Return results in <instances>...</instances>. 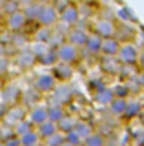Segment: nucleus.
Wrapping results in <instances>:
<instances>
[{
	"mask_svg": "<svg viewBox=\"0 0 144 146\" xmlns=\"http://www.w3.org/2000/svg\"><path fill=\"white\" fill-rule=\"evenodd\" d=\"M137 64L141 66V70H144V51H139V58H137Z\"/></svg>",
	"mask_w": 144,
	"mask_h": 146,
	"instance_id": "c9c22d12",
	"label": "nucleus"
},
{
	"mask_svg": "<svg viewBox=\"0 0 144 146\" xmlns=\"http://www.w3.org/2000/svg\"><path fill=\"white\" fill-rule=\"evenodd\" d=\"M44 121H48V108L42 106V104H35V106L29 110V122L33 126H38V124H42Z\"/></svg>",
	"mask_w": 144,
	"mask_h": 146,
	"instance_id": "f8f14e48",
	"label": "nucleus"
},
{
	"mask_svg": "<svg viewBox=\"0 0 144 146\" xmlns=\"http://www.w3.org/2000/svg\"><path fill=\"white\" fill-rule=\"evenodd\" d=\"M40 7H42V4H40V2L31 0V2H28L24 7H22V11H24V15L28 17V20H37V15H38Z\"/></svg>",
	"mask_w": 144,
	"mask_h": 146,
	"instance_id": "412c9836",
	"label": "nucleus"
},
{
	"mask_svg": "<svg viewBox=\"0 0 144 146\" xmlns=\"http://www.w3.org/2000/svg\"><path fill=\"white\" fill-rule=\"evenodd\" d=\"M57 122H53V121H49V119H48V121H44L42 122V124H38L37 126V133H38V137H40V139H48V137H51L53 133H57Z\"/></svg>",
	"mask_w": 144,
	"mask_h": 146,
	"instance_id": "dca6fc26",
	"label": "nucleus"
},
{
	"mask_svg": "<svg viewBox=\"0 0 144 146\" xmlns=\"http://www.w3.org/2000/svg\"><path fill=\"white\" fill-rule=\"evenodd\" d=\"M55 88H57V80L51 73H42L33 82V90L38 91V93H53Z\"/></svg>",
	"mask_w": 144,
	"mask_h": 146,
	"instance_id": "423d86ee",
	"label": "nucleus"
},
{
	"mask_svg": "<svg viewBox=\"0 0 144 146\" xmlns=\"http://www.w3.org/2000/svg\"><path fill=\"white\" fill-rule=\"evenodd\" d=\"M73 130L79 133V137H80L82 141L93 133V126L89 124V122H86V121H77V122H75V128H73Z\"/></svg>",
	"mask_w": 144,
	"mask_h": 146,
	"instance_id": "b1692460",
	"label": "nucleus"
},
{
	"mask_svg": "<svg viewBox=\"0 0 144 146\" xmlns=\"http://www.w3.org/2000/svg\"><path fill=\"white\" fill-rule=\"evenodd\" d=\"M64 139H66V146H82V139L79 137V133L75 130H69L64 133Z\"/></svg>",
	"mask_w": 144,
	"mask_h": 146,
	"instance_id": "cd10ccee",
	"label": "nucleus"
},
{
	"mask_svg": "<svg viewBox=\"0 0 144 146\" xmlns=\"http://www.w3.org/2000/svg\"><path fill=\"white\" fill-rule=\"evenodd\" d=\"M48 108V119L49 121H53V122H58L62 117L66 115V110L62 104H58V102H53L51 106H46Z\"/></svg>",
	"mask_w": 144,
	"mask_h": 146,
	"instance_id": "6ab92c4d",
	"label": "nucleus"
},
{
	"mask_svg": "<svg viewBox=\"0 0 144 146\" xmlns=\"http://www.w3.org/2000/svg\"><path fill=\"white\" fill-rule=\"evenodd\" d=\"M37 42H46L48 44V40H49V36H51V27H42L40 26V29L37 31Z\"/></svg>",
	"mask_w": 144,
	"mask_h": 146,
	"instance_id": "7c9ffc66",
	"label": "nucleus"
},
{
	"mask_svg": "<svg viewBox=\"0 0 144 146\" xmlns=\"http://www.w3.org/2000/svg\"><path fill=\"white\" fill-rule=\"evenodd\" d=\"M0 146H6V144H4V143H2V141H0Z\"/></svg>",
	"mask_w": 144,
	"mask_h": 146,
	"instance_id": "4c0bfd02",
	"label": "nucleus"
},
{
	"mask_svg": "<svg viewBox=\"0 0 144 146\" xmlns=\"http://www.w3.org/2000/svg\"><path fill=\"white\" fill-rule=\"evenodd\" d=\"M100 46H102V36H98L97 33H88L84 49L89 55H100Z\"/></svg>",
	"mask_w": 144,
	"mask_h": 146,
	"instance_id": "ddd939ff",
	"label": "nucleus"
},
{
	"mask_svg": "<svg viewBox=\"0 0 144 146\" xmlns=\"http://www.w3.org/2000/svg\"><path fill=\"white\" fill-rule=\"evenodd\" d=\"M75 122H77V119L66 113V115L57 122V130L60 131V133H66V131H69V130H73V128H75Z\"/></svg>",
	"mask_w": 144,
	"mask_h": 146,
	"instance_id": "5701e85b",
	"label": "nucleus"
},
{
	"mask_svg": "<svg viewBox=\"0 0 144 146\" xmlns=\"http://www.w3.org/2000/svg\"><path fill=\"white\" fill-rule=\"evenodd\" d=\"M40 141H42V139L38 137L37 130H29L28 133L20 135V144H22V146H38Z\"/></svg>",
	"mask_w": 144,
	"mask_h": 146,
	"instance_id": "4be33fe9",
	"label": "nucleus"
},
{
	"mask_svg": "<svg viewBox=\"0 0 144 146\" xmlns=\"http://www.w3.org/2000/svg\"><path fill=\"white\" fill-rule=\"evenodd\" d=\"M37 62H40L42 66H53L57 62V55H55V49H48L46 53H42L40 57H37Z\"/></svg>",
	"mask_w": 144,
	"mask_h": 146,
	"instance_id": "bb28decb",
	"label": "nucleus"
},
{
	"mask_svg": "<svg viewBox=\"0 0 144 146\" xmlns=\"http://www.w3.org/2000/svg\"><path fill=\"white\" fill-rule=\"evenodd\" d=\"M117 60H119L122 66H133L137 64V58H139V49L135 48L133 44L126 42V44H120L119 48V53H117Z\"/></svg>",
	"mask_w": 144,
	"mask_h": 146,
	"instance_id": "7ed1b4c3",
	"label": "nucleus"
},
{
	"mask_svg": "<svg viewBox=\"0 0 144 146\" xmlns=\"http://www.w3.org/2000/svg\"><path fill=\"white\" fill-rule=\"evenodd\" d=\"M17 64H18L20 68H24V70L33 68L35 64H37V55L31 51V49H24V51H20L17 55Z\"/></svg>",
	"mask_w": 144,
	"mask_h": 146,
	"instance_id": "4468645a",
	"label": "nucleus"
},
{
	"mask_svg": "<svg viewBox=\"0 0 144 146\" xmlns=\"http://www.w3.org/2000/svg\"><path fill=\"white\" fill-rule=\"evenodd\" d=\"M119 17H120V18H124V20H133V22H135V17H133L131 9H128V7L119 9Z\"/></svg>",
	"mask_w": 144,
	"mask_h": 146,
	"instance_id": "72a5a7b5",
	"label": "nucleus"
},
{
	"mask_svg": "<svg viewBox=\"0 0 144 146\" xmlns=\"http://www.w3.org/2000/svg\"><path fill=\"white\" fill-rule=\"evenodd\" d=\"M17 9H22L20 6V0H4L2 2V11L6 13H13V11H17Z\"/></svg>",
	"mask_w": 144,
	"mask_h": 146,
	"instance_id": "c756f323",
	"label": "nucleus"
},
{
	"mask_svg": "<svg viewBox=\"0 0 144 146\" xmlns=\"http://www.w3.org/2000/svg\"><path fill=\"white\" fill-rule=\"evenodd\" d=\"M126 104H128V99L115 97L110 104H108V110L111 111V115H115V117H122V115H124V110H126Z\"/></svg>",
	"mask_w": 144,
	"mask_h": 146,
	"instance_id": "f3484780",
	"label": "nucleus"
},
{
	"mask_svg": "<svg viewBox=\"0 0 144 146\" xmlns=\"http://www.w3.org/2000/svg\"><path fill=\"white\" fill-rule=\"evenodd\" d=\"M120 48V40L115 38V36H110V38H102V46H100V55L104 57H117Z\"/></svg>",
	"mask_w": 144,
	"mask_h": 146,
	"instance_id": "9d476101",
	"label": "nucleus"
},
{
	"mask_svg": "<svg viewBox=\"0 0 144 146\" xmlns=\"http://www.w3.org/2000/svg\"><path fill=\"white\" fill-rule=\"evenodd\" d=\"M113 99H115V93H113V90L108 88V86L95 93V100H97L98 104H102V106H108V104H110Z\"/></svg>",
	"mask_w": 144,
	"mask_h": 146,
	"instance_id": "aec40b11",
	"label": "nucleus"
},
{
	"mask_svg": "<svg viewBox=\"0 0 144 146\" xmlns=\"http://www.w3.org/2000/svg\"><path fill=\"white\" fill-rule=\"evenodd\" d=\"M57 55V62H64V64H75L80 58V48L73 46L71 42L64 40L62 44H58L55 48Z\"/></svg>",
	"mask_w": 144,
	"mask_h": 146,
	"instance_id": "f257e3e1",
	"label": "nucleus"
},
{
	"mask_svg": "<svg viewBox=\"0 0 144 146\" xmlns=\"http://www.w3.org/2000/svg\"><path fill=\"white\" fill-rule=\"evenodd\" d=\"M2 143L6 144V146H22V144H20V137L15 135V133H9L7 137H4Z\"/></svg>",
	"mask_w": 144,
	"mask_h": 146,
	"instance_id": "473e14b6",
	"label": "nucleus"
},
{
	"mask_svg": "<svg viewBox=\"0 0 144 146\" xmlns=\"http://www.w3.org/2000/svg\"><path fill=\"white\" fill-rule=\"evenodd\" d=\"M37 22L42 27H53L58 22V9L53 4H42L37 15Z\"/></svg>",
	"mask_w": 144,
	"mask_h": 146,
	"instance_id": "f03ea898",
	"label": "nucleus"
},
{
	"mask_svg": "<svg viewBox=\"0 0 144 146\" xmlns=\"http://www.w3.org/2000/svg\"><path fill=\"white\" fill-rule=\"evenodd\" d=\"M44 143H46V146H64L66 144V139H64V133L57 131V133H53L51 137L44 139Z\"/></svg>",
	"mask_w": 144,
	"mask_h": 146,
	"instance_id": "c85d7f7f",
	"label": "nucleus"
},
{
	"mask_svg": "<svg viewBox=\"0 0 144 146\" xmlns=\"http://www.w3.org/2000/svg\"><path fill=\"white\" fill-rule=\"evenodd\" d=\"M58 20L66 26H77L80 20V9L75 4H66L62 9H58Z\"/></svg>",
	"mask_w": 144,
	"mask_h": 146,
	"instance_id": "20e7f679",
	"label": "nucleus"
},
{
	"mask_svg": "<svg viewBox=\"0 0 144 146\" xmlns=\"http://www.w3.org/2000/svg\"><path fill=\"white\" fill-rule=\"evenodd\" d=\"M141 111H142V104L139 102V100H128L122 117L128 119V121H131V119H137L139 115H141Z\"/></svg>",
	"mask_w": 144,
	"mask_h": 146,
	"instance_id": "a211bd4d",
	"label": "nucleus"
},
{
	"mask_svg": "<svg viewBox=\"0 0 144 146\" xmlns=\"http://www.w3.org/2000/svg\"><path fill=\"white\" fill-rule=\"evenodd\" d=\"M29 130H33V124L28 121V119H22V121H18L15 126H13V133L15 135H24V133H28Z\"/></svg>",
	"mask_w": 144,
	"mask_h": 146,
	"instance_id": "a878e982",
	"label": "nucleus"
},
{
	"mask_svg": "<svg viewBox=\"0 0 144 146\" xmlns=\"http://www.w3.org/2000/svg\"><path fill=\"white\" fill-rule=\"evenodd\" d=\"M82 146H106V139L102 133H98V131H93L89 137L82 141Z\"/></svg>",
	"mask_w": 144,
	"mask_h": 146,
	"instance_id": "393cba45",
	"label": "nucleus"
},
{
	"mask_svg": "<svg viewBox=\"0 0 144 146\" xmlns=\"http://www.w3.org/2000/svg\"><path fill=\"white\" fill-rule=\"evenodd\" d=\"M93 33H97L102 38H110V36L117 35V26L111 18H98L95 22V27H93Z\"/></svg>",
	"mask_w": 144,
	"mask_h": 146,
	"instance_id": "0eeeda50",
	"label": "nucleus"
},
{
	"mask_svg": "<svg viewBox=\"0 0 144 146\" xmlns=\"http://www.w3.org/2000/svg\"><path fill=\"white\" fill-rule=\"evenodd\" d=\"M86 38H88V31L84 29V27L71 26L69 29H67V33H66V40H67V42H71L73 46H77V48H84Z\"/></svg>",
	"mask_w": 144,
	"mask_h": 146,
	"instance_id": "6e6552de",
	"label": "nucleus"
},
{
	"mask_svg": "<svg viewBox=\"0 0 144 146\" xmlns=\"http://www.w3.org/2000/svg\"><path fill=\"white\" fill-rule=\"evenodd\" d=\"M24 113H26V108H24V106H20V104H13V108L6 110V115H4V121H6L9 126H15L18 121H22V119H26V117H24Z\"/></svg>",
	"mask_w": 144,
	"mask_h": 146,
	"instance_id": "9b49d317",
	"label": "nucleus"
},
{
	"mask_svg": "<svg viewBox=\"0 0 144 146\" xmlns=\"http://www.w3.org/2000/svg\"><path fill=\"white\" fill-rule=\"evenodd\" d=\"M28 22L29 20H28V17L24 15L22 9H17V11H13V13H7V17H6V27L9 31H13V33L22 31Z\"/></svg>",
	"mask_w": 144,
	"mask_h": 146,
	"instance_id": "39448f33",
	"label": "nucleus"
},
{
	"mask_svg": "<svg viewBox=\"0 0 144 146\" xmlns=\"http://www.w3.org/2000/svg\"><path fill=\"white\" fill-rule=\"evenodd\" d=\"M113 90V93H115V97H122V99H128V95H129V88L126 84H117L115 88H111Z\"/></svg>",
	"mask_w": 144,
	"mask_h": 146,
	"instance_id": "2f4dec72",
	"label": "nucleus"
},
{
	"mask_svg": "<svg viewBox=\"0 0 144 146\" xmlns=\"http://www.w3.org/2000/svg\"><path fill=\"white\" fill-rule=\"evenodd\" d=\"M51 68H53V73H51V75L55 77L57 82H67L71 77H73V68H71V64L55 62Z\"/></svg>",
	"mask_w": 144,
	"mask_h": 146,
	"instance_id": "1a4fd4ad",
	"label": "nucleus"
},
{
	"mask_svg": "<svg viewBox=\"0 0 144 146\" xmlns=\"http://www.w3.org/2000/svg\"><path fill=\"white\" fill-rule=\"evenodd\" d=\"M137 119H139V121H141V124L144 126V110H142V111H141V115H139Z\"/></svg>",
	"mask_w": 144,
	"mask_h": 146,
	"instance_id": "e433bc0d",
	"label": "nucleus"
},
{
	"mask_svg": "<svg viewBox=\"0 0 144 146\" xmlns=\"http://www.w3.org/2000/svg\"><path fill=\"white\" fill-rule=\"evenodd\" d=\"M133 143L137 144V146H144V130H141L139 133H135V137H133Z\"/></svg>",
	"mask_w": 144,
	"mask_h": 146,
	"instance_id": "f704fd0d",
	"label": "nucleus"
},
{
	"mask_svg": "<svg viewBox=\"0 0 144 146\" xmlns=\"http://www.w3.org/2000/svg\"><path fill=\"white\" fill-rule=\"evenodd\" d=\"M0 97H2V102L4 104H15L17 100L20 99V90L17 88L15 84H9V86H6V88L2 90Z\"/></svg>",
	"mask_w": 144,
	"mask_h": 146,
	"instance_id": "2eb2a0df",
	"label": "nucleus"
}]
</instances>
